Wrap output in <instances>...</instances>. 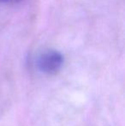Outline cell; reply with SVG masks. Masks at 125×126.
<instances>
[{"label": "cell", "mask_w": 125, "mask_h": 126, "mask_svg": "<svg viewBox=\"0 0 125 126\" xmlns=\"http://www.w3.org/2000/svg\"><path fill=\"white\" fill-rule=\"evenodd\" d=\"M64 62L63 54L57 50H45L38 56L37 68L40 72L47 75H54L62 69Z\"/></svg>", "instance_id": "obj_1"}, {"label": "cell", "mask_w": 125, "mask_h": 126, "mask_svg": "<svg viewBox=\"0 0 125 126\" xmlns=\"http://www.w3.org/2000/svg\"><path fill=\"white\" fill-rule=\"evenodd\" d=\"M4 1H8V0H0V2H4Z\"/></svg>", "instance_id": "obj_2"}]
</instances>
